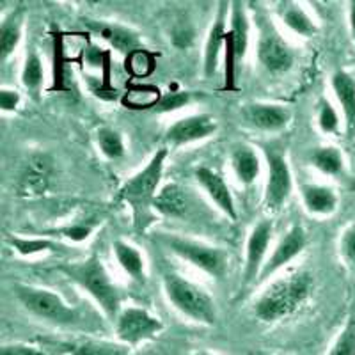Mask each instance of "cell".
Masks as SVG:
<instances>
[{
	"label": "cell",
	"instance_id": "5b68a950",
	"mask_svg": "<svg viewBox=\"0 0 355 355\" xmlns=\"http://www.w3.org/2000/svg\"><path fill=\"white\" fill-rule=\"evenodd\" d=\"M157 242L169 249L180 259L205 272L206 275L215 279L226 277L227 268H230V254L222 247L167 233H158Z\"/></svg>",
	"mask_w": 355,
	"mask_h": 355
},
{
	"label": "cell",
	"instance_id": "f35d334b",
	"mask_svg": "<svg viewBox=\"0 0 355 355\" xmlns=\"http://www.w3.org/2000/svg\"><path fill=\"white\" fill-rule=\"evenodd\" d=\"M20 105V93L12 89H0V110L2 112H12Z\"/></svg>",
	"mask_w": 355,
	"mask_h": 355
},
{
	"label": "cell",
	"instance_id": "4dcf8cb0",
	"mask_svg": "<svg viewBox=\"0 0 355 355\" xmlns=\"http://www.w3.org/2000/svg\"><path fill=\"white\" fill-rule=\"evenodd\" d=\"M73 355H130V347L112 341H82L69 347Z\"/></svg>",
	"mask_w": 355,
	"mask_h": 355
},
{
	"label": "cell",
	"instance_id": "ac0fdd59",
	"mask_svg": "<svg viewBox=\"0 0 355 355\" xmlns=\"http://www.w3.org/2000/svg\"><path fill=\"white\" fill-rule=\"evenodd\" d=\"M230 164L234 178L243 187L252 185L261 173V162H259L258 153L249 144L234 146L230 155Z\"/></svg>",
	"mask_w": 355,
	"mask_h": 355
},
{
	"label": "cell",
	"instance_id": "7402d4cb",
	"mask_svg": "<svg viewBox=\"0 0 355 355\" xmlns=\"http://www.w3.org/2000/svg\"><path fill=\"white\" fill-rule=\"evenodd\" d=\"M112 252L116 256L117 265L121 266V270L126 275H130L137 283H144L146 261L137 247H133L132 243L125 242V240L117 239L112 242Z\"/></svg>",
	"mask_w": 355,
	"mask_h": 355
},
{
	"label": "cell",
	"instance_id": "8fae6325",
	"mask_svg": "<svg viewBox=\"0 0 355 355\" xmlns=\"http://www.w3.org/2000/svg\"><path fill=\"white\" fill-rule=\"evenodd\" d=\"M307 245V234L306 230L299 224L291 226L286 233L279 239V242L275 243L272 254L266 258L265 265L261 268V274H259L258 283L263 281H268L272 275L277 274L279 270H283L284 266L290 265L295 258H299L304 252Z\"/></svg>",
	"mask_w": 355,
	"mask_h": 355
},
{
	"label": "cell",
	"instance_id": "d6a6232c",
	"mask_svg": "<svg viewBox=\"0 0 355 355\" xmlns=\"http://www.w3.org/2000/svg\"><path fill=\"white\" fill-rule=\"evenodd\" d=\"M329 355H355V318L352 316L336 338Z\"/></svg>",
	"mask_w": 355,
	"mask_h": 355
},
{
	"label": "cell",
	"instance_id": "3957f363",
	"mask_svg": "<svg viewBox=\"0 0 355 355\" xmlns=\"http://www.w3.org/2000/svg\"><path fill=\"white\" fill-rule=\"evenodd\" d=\"M167 155H169L167 148L158 150L151 157V160L146 164L144 169L128 178L119 189V199L130 205L133 218H135V226L139 230H142L150 218V210L153 208L155 198L158 194V185H160V180L164 176Z\"/></svg>",
	"mask_w": 355,
	"mask_h": 355
},
{
	"label": "cell",
	"instance_id": "52a82bcc",
	"mask_svg": "<svg viewBox=\"0 0 355 355\" xmlns=\"http://www.w3.org/2000/svg\"><path fill=\"white\" fill-rule=\"evenodd\" d=\"M256 53L261 68L272 75H283L290 71L295 62V52L283 34L279 33L274 21L265 15L258 17V44Z\"/></svg>",
	"mask_w": 355,
	"mask_h": 355
},
{
	"label": "cell",
	"instance_id": "b9f144b4",
	"mask_svg": "<svg viewBox=\"0 0 355 355\" xmlns=\"http://www.w3.org/2000/svg\"><path fill=\"white\" fill-rule=\"evenodd\" d=\"M194 355H215V354H210V352H198V354Z\"/></svg>",
	"mask_w": 355,
	"mask_h": 355
},
{
	"label": "cell",
	"instance_id": "7a4b0ae2",
	"mask_svg": "<svg viewBox=\"0 0 355 355\" xmlns=\"http://www.w3.org/2000/svg\"><path fill=\"white\" fill-rule=\"evenodd\" d=\"M62 272L98 304L110 322H116L123 309V295L117 284L110 279L100 256L91 254L84 261L69 263L62 266Z\"/></svg>",
	"mask_w": 355,
	"mask_h": 355
},
{
	"label": "cell",
	"instance_id": "8d00e7d4",
	"mask_svg": "<svg viewBox=\"0 0 355 355\" xmlns=\"http://www.w3.org/2000/svg\"><path fill=\"white\" fill-rule=\"evenodd\" d=\"M55 66H53V89H59V91H64L66 85V77H64V69H66V59L64 53H62V41L61 37H55Z\"/></svg>",
	"mask_w": 355,
	"mask_h": 355
},
{
	"label": "cell",
	"instance_id": "1f68e13d",
	"mask_svg": "<svg viewBox=\"0 0 355 355\" xmlns=\"http://www.w3.org/2000/svg\"><path fill=\"white\" fill-rule=\"evenodd\" d=\"M8 243L20 256H34L41 252L55 250L57 243L49 239H21V236H8Z\"/></svg>",
	"mask_w": 355,
	"mask_h": 355
},
{
	"label": "cell",
	"instance_id": "83f0119b",
	"mask_svg": "<svg viewBox=\"0 0 355 355\" xmlns=\"http://www.w3.org/2000/svg\"><path fill=\"white\" fill-rule=\"evenodd\" d=\"M44 80V68L40 53L34 46H31L25 55L24 68H21V84L31 93H37Z\"/></svg>",
	"mask_w": 355,
	"mask_h": 355
},
{
	"label": "cell",
	"instance_id": "2e32d148",
	"mask_svg": "<svg viewBox=\"0 0 355 355\" xmlns=\"http://www.w3.org/2000/svg\"><path fill=\"white\" fill-rule=\"evenodd\" d=\"M227 9H230V2H220L218 4L217 17L211 24L208 37H206L205 55H202V71H205L206 77H214L218 68L220 52L226 49Z\"/></svg>",
	"mask_w": 355,
	"mask_h": 355
},
{
	"label": "cell",
	"instance_id": "603a6c76",
	"mask_svg": "<svg viewBox=\"0 0 355 355\" xmlns=\"http://www.w3.org/2000/svg\"><path fill=\"white\" fill-rule=\"evenodd\" d=\"M277 12L281 21L297 36L311 37L315 36L316 31H318L309 12L297 2H279Z\"/></svg>",
	"mask_w": 355,
	"mask_h": 355
},
{
	"label": "cell",
	"instance_id": "6da1fadb",
	"mask_svg": "<svg viewBox=\"0 0 355 355\" xmlns=\"http://www.w3.org/2000/svg\"><path fill=\"white\" fill-rule=\"evenodd\" d=\"M313 291L309 272H291L272 281L254 304V315L265 323L288 318L304 306Z\"/></svg>",
	"mask_w": 355,
	"mask_h": 355
},
{
	"label": "cell",
	"instance_id": "60d3db41",
	"mask_svg": "<svg viewBox=\"0 0 355 355\" xmlns=\"http://www.w3.org/2000/svg\"><path fill=\"white\" fill-rule=\"evenodd\" d=\"M348 21H350V33L355 43V2H350V9H348Z\"/></svg>",
	"mask_w": 355,
	"mask_h": 355
},
{
	"label": "cell",
	"instance_id": "ffe728a7",
	"mask_svg": "<svg viewBox=\"0 0 355 355\" xmlns=\"http://www.w3.org/2000/svg\"><path fill=\"white\" fill-rule=\"evenodd\" d=\"M300 198L311 215H331L338 208V196L327 185L304 183L300 185Z\"/></svg>",
	"mask_w": 355,
	"mask_h": 355
},
{
	"label": "cell",
	"instance_id": "cb8c5ba5",
	"mask_svg": "<svg viewBox=\"0 0 355 355\" xmlns=\"http://www.w3.org/2000/svg\"><path fill=\"white\" fill-rule=\"evenodd\" d=\"M162 91L151 84H132L121 96V103L128 110H150L157 109L162 100Z\"/></svg>",
	"mask_w": 355,
	"mask_h": 355
},
{
	"label": "cell",
	"instance_id": "484cf974",
	"mask_svg": "<svg viewBox=\"0 0 355 355\" xmlns=\"http://www.w3.org/2000/svg\"><path fill=\"white\" fill-rule=\"evenodd\" d=\"M309 164L325 176H338V174L343 173L345 167L343 155L334 146L315 148L309 153Z\"/></svg>",
	"mask_w": 355,
	"mask_h": 355
},
{
	"label": "cell",
	"instance_id": "d4e9b609",
	"mask_svg": "<svg viewBox=\"0 0 355 355\" xmlns=\"http://www.w3.org/2000/svg\"><path fill=\"white\" fill-rule=\"evenodd\" d=\"M21 25H24V11H11L2 21L0 27V61L6 62L15 53L21 40Z\"/></svg>",
	"mask_w": 355,
	"mask_h": 355
},
{
	"label": "cell",
	"instance_id": "30bf717a",
	"mask_svg": "<svg viewBox=\"0 0 355 355\" xmlns=\"http://www.w3.org/2000/svg\"><path fill=\"white\" fill-rule=\"evenodd\" d=\"M274 234V222L270 218H263L252 227L245 245V265H243V288L258 283L261 268L268 258V247Z\"/></svg>",
	"mask_w": 355,
	"mask_h": 355
},
{
	"label": "cell",
	"instance_id": "44dd1931",
	"mask_svg": "<svg viewBox=\"0 0 355 355\" xmlns=\"http://www.w3.org/2000/svg\"><path fill=\"white\" fill-rule=\"evenodd\" d=\"M332 91L336 94L339 107L343 110L347 130L350 133L355 132V78L348 71L338 69L332 75Z\"/></svg>",
	"mask_w": 355,
	"mask_h": 355
},
{
	"label": "cell",
	"instance_id": "7c38bea8",
	"mask_svg": "<svg viewBox=\"0 0 355 355\" xmlns=\"http://www.w3.org/2000/svg\"><path fill=\"white\" fill-rule=\"evenodd\" d=\"M217 128V119L210 114H192L174 121L164 133V141L169 148H182L211 137Z\"/></svg>",
	"mask_w": 355,
	"mask_h": 355
},
{
	"label": "cell",
	"instance_id": "9a60e30c",
	"mask_svg": "<svg viewBox=\"0 0 355 355\" xmlns=\"http://www.w3.org/2000/svg\"><path fill=\"white\" fill-rule=\"evenodd\" d=\"M53 169L52 158L46 153H34L28 157L20 180H18V192L21 196H40L49 189L50 174Z\"/></svg>",
	"mask_w": 355,
	"mask_h": 355
},
{
	"label": "cell",
	"instance_id": "ab89813d",
	"mask_svg": "<svg viewBox=\"0 0 355 355\" xmlns=\"http://www.w3.org/2000/svg\"><path fill=\"white\" fill-rule=\"evenodd\" d=\"M0 355H43L36 348L27 347V345H4Z\"/></svg>",
	"mask_w": 355,
	"mask_h": 355
},
{
	"label": "cell",
	"instance_id": "ba28073f",
	"mask_svg": "<svg viewBox=\"0 0 355 355\" xmlns=\"http://www.w3.org/2000/svg\"><path fill=\"white\" fill-rule=\"evenodd\" d=\"M268 176L265 185V206L268 211H279L293 192V174L290 164L277 148L263 146Z\"/></svg>",
	"mask_w": 355,
	"mask_h": 355
},
{
	"label": "cell",
	"instance_id": "9c48e42d",
	"mask_svg": "<svg viewBox=\"0 0 355 355\" xmlns=\"http://www.w3.org/2000/svg\"><path fill=\"white\" fill-rule=\"evenodd\" d=\"M114 327H116L119 343L126 345V347H137L162 332L164 323L144 307L128 306L123 307L114 322Z\"/></svg>",
	"mask_w": 355,
	"mask_h": 355
},
{
	"label": "cell",
	"instance_id": "4316f807",
	"mask_svg": "<svg viewBox=\"0 0 355 355\" xmlns=\"http://www.w3.org/2000/svg\"><path fill=\"white\" fill-rule=\"evenodd\" d=\"M98 34H100L103 40L109 41L114 49L119 50L123 53H132L133 50L139 49L137 36L128 31V28L121 27V25H112V24H101L98 25Z\"/></svg>",
	"mask_w": 355,
	"mask_h": 355
},
{
	"label": "cell",
	"instance_id": "d590c367",
	"mask_svg": "<svg viewBox=\"0 0 355 355\" xmlns=\"http://www.w3.org/2000/svg\"><path fill=\"white\" fill-rule=\"evenodd\" d=\"M190 101V93L187 91H176V93H167L162 96L160 103L157 105V112L166 114V112H174V110L182 109Z\"/></svg>",
	"mask_w": 355,
	"mask_h": 355
},
{
	"label": "cell",
	"instance_id": "4fadbf2b",
	"mask_svg": "<svg viewBox=\"0 0 355 355\" xmlns=\"http://www.w3.org/2000/svg\"><path fill=\"white\" fill-rule=\"evenodd\" d=\"M242 121L259 132H281L291 121V110L279 103H247L240 110Z\"/></svg>",
	"mask_w": 355,
	"mask_h": 355
},
{
	"label": "cell",
	"instance_id": "f546056e",
	"mask_svg": "<svg viewBox=\"0 0 355 355\" xmlns=\"http://www.w3.org/2000/svg\"><path fill=\"white\" fill-rule=\"evenodd\" d=\"M96 142L103 157H107L109 160H119L125 157V142H123V135L117 130L103 126L96 132Z\"/></svg>",
	"mask_w": 355,
	"mask_h": 355
},
{
	"label": "cell",
	"instance_id": "836d02e7",
	"mask_svg": "<svg viewBox=\"0 0 355 355\" xmlns=\"http://www.w3.org/2000/svg\"><path fill=\"white\" fill-rule=\"evenodd\" d=\"M316 123L323 133H336L339 128V114L334 109L331 101L322 100L318 103V114H316Z\"/></svg>",
	"mask_w": 355,
	"mask_h": 355
},
{
	"label": "cell",
	"instance_id": "277c9868",
	"mask_svg": "<svg viewBox=\"0 0 355 355\" xmlns=\"http://www.w3.org/2000/svg\"><path fill=\"white\" fill-rule=\"evenodd\" d=\"M162 284L167 300L183 316L202 325H217V304L205 288L176 272H166Z\"/></svg>",
	"mask_w": 355,
	"mask_h": 355
},
{
	"label": "cell",
	"instance_id": "74e56055",
	"mask_svg": "<svg viewBox=\"0 0 355 355\" xmlns=\"http://www.w3.org/2000/svg\"><path fill=\"white\" fill-rule=\"evenodd\" d=\"M94 230V222H77V224H71V226H66L62 230H59V233L66 239H69L71 242H84L91 236Z\"/></svg>",
	"mask_w": 355,
	"mask_h": 355
},
{
	"label": "cell",
	"instance_id": "8992f818",
	"mask_svg": "<svg viewBox=\"0 0 355 355\" xmlns=\"http://www.w3.org/2000/svg\"><path fill=\"white\" fill-rule=\"evenodd\" d=\"M12 290L24 309L36 318L59 325V327H75L80 323L77 309L64 302L61 295L44 290V288L27 286V284H15Z\"/></svg>",
	"mask_w": 355,
	"mask_h": 355
},
{
	"label": "cell",
	"instance_id": "e575fe53",
	"mask_svg": "<svg viewBox=\"0 0 355 355\" xmlns=\"http://www.w3.org/2000/svg\"><path fill=\"white\" fill-rule=\"evenodd\" d=\"M339 254L343 258L345 265L355 274V224L348 226L339 240Z\"/></svg>",
	"mask_w": 355,
	"mask_h": 355
},
{
	"label": "cell",
	"instance_id": "e0dca14e",
	"mask_svg": "<svg viewBox=\"0 0 355 355\" xmlns=\"http://www.w3.org/2000/svg\"><path fill=\"white\" fill-rule=\"evenodd\" d=\"M250 20L247 15L245 4L230 2V28H227L226 46L233 50L236 61H242L249 49Z\"/></svg>",
	"mask_w": 355,
	"mask_h": 355
},
{
	"label": "cell",
	"instance_id": "5bb4252c",
	"mask_svg": "<svg viewBox=\"0 0 355 355\" xmlns=\"http://www.w3.org/2000/svg\"><path fill=\"white\" fill-rule=\"evenodd\" d=\"M196 182L199 183L202 190L206 192V196L210 198V201L217 206L218 210L224 215L231 218V220H236L239 214H236V205H234L233 194H231L230 187H227L226 180L208 166H199L194 171Z\"/></svg>",
	"mask_w": 355,
	"mask_h": 355
},
{
	"label": "cell",
	"instance_id": "f1b7e54d",
	"mask_svg": "<svg viewBox=\"0 0 355 355\" xmlns=\"http://www.w3.org/2000/svg\"><path fill=\"white\" fill-rule=\"evenodd\" d=\"M125 68L133 78L150 77L151 73L155 71V68H157V57L146 49L133 50L132 53L126 55Z\"/></svg>",
	"mask_w": 355,
	"mask_h": 355
},
{
	"label": "cell",
	"instance_id": "d6986e66",
	"mask_svg": "<svg viewBox=\"0 0 355 355\" xmlns=\"http://www.w3.org/2000/svg\"><path fill=\"white\" fill-rule=\"evenodd\" d=\"M155 211L164 217L182 218L189 214L190 199L189 192L178 183H167L158 190L157 198L153 202Z\"/></svg>",
	"mask_w": 355,
	"mask_h": 355
}]
</instances>
